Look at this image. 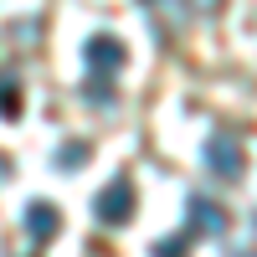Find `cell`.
Returning <instances> with one entry per match:
<instances>
[{"instance_id": "obj_1", "label": "cell", "mask_w": 257, "mask_h": 257, "mask_svg": "<svg viewBox=\"0 0 257 257\" xmlns=\"http://www.w3.org/2000/svg\"><path fill=\"white\" fill-rule=\"evenodd\" d=\"M128 211V185H113L108 196H98V216H108V221H118Z\"/></svg>"}, {"instance_id": "obj_2", "label": "cell", "mask_w": 257, "mask_h": 257, "mask_svg": "<svg viewBox=\"0 0 257 257\" xmlns=\"http://www.w3.org/2000/svg\"><path fill=\"white\" fill-rule=\"evenodd\" d=\"M31 231H36V237L52 231V206H31Z\"/></svg>"}]
</instances>
